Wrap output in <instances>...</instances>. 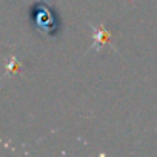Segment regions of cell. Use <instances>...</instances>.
Masks as SVG:
<instances>
[{"mask_svg": "<svg viewBox=\"0 0 157 157\" xmlns=\"http://www.w3.org/2000/svg\"><path fill=\"white\" fill-rule=\"evenodd\" d=\"M31 13H33L31 20L36 25V28L46 33L48 36H56V33L59 31V22L54 17L51 8L45 6L43 3H39L33 8Z\"/></svg>", "mask_w": 157, "mask_h": 157, "instance_id": "cell-1", "label": "cell"}]
</instances>
